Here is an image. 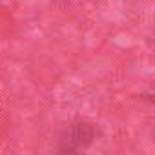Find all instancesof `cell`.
<instances>
[]
</instances>
